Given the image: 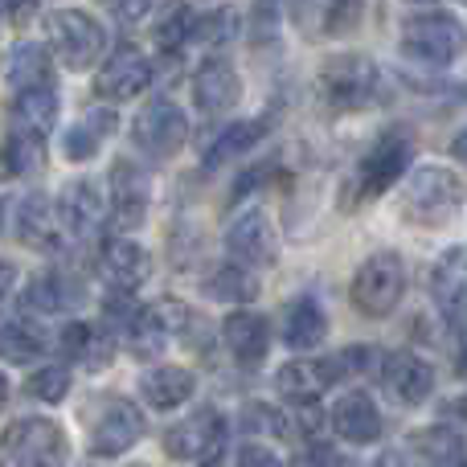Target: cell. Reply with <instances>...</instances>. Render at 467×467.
<instances>
[{
    "instance_id": "1",
    "label": "cell",
    "mask_w": 467,
    "mask_h": 467,
    "mask_svg": "<svg viewBox=\"0 0 467 467\" xmlns=\"http://www.w3.org/2000/svg\"><path fill=\"white\" fill-rule=\"evenodd\" d=\"M463 202V181L451 169L422 164L402 185V213L414 226H443Z\"/></svg>"
},
{
    "instance_id": "2",
    "label": "cell",
    "mask_w": 467,
    "mask_h": 467,
    "mask_svg": "<svg viewBox=\"0 0 467 467\" xmlns=\"http://www.w3.org/2000/svg\"><path fill=\"white\" fill-rule=\"evenodd\" d=\"M410 156H414V140L410 131L394 128L386 131V136L378 140V144L365 152V161L357 164V172L348 177V189H345V205L353 202H369V197L386 193L394 181L406 177V169H410Z\"/></svg>"
},
{
    "instance_id": "3",
    "label": "cell",
    "mask_w": 467,
    "mask_h": 467,
    "mask_svg": "<svg viewBox=\"0 0 467 467\" xmlns=\"http://www.w3.org/2000/svg\"><path fill=\"white\" fill-rule=\"evenodd\" d=\"M70 443L54 419H16L0 435V467H66Z\"/></svg>"
},
{
    "instance_id": "4",
    "label": "cell",
    "mask_w": 467,
    "mask_h": 467,
    "mask_svg": "<svg viewBox=\"0 0 467 467\" xmlns=\"http://www.w3.org/2000/svg\"><path fill=\"white\" fill-rule=\"evenodd\" d=\"M320 95L332 111H365L381 99V70L361 54H340L324 66Z\"/></svg>"
},
{
    "instance_id": "5",
    "label": "cell",
    "mask_w": 467,
    "mask_h": 467,
    "mask_svg": "<svg viewBox=\"0 0 467 467\" xmlns=\"http://www.w3.org/2000/svg\"><path fill=\"white\" fill-rule=\"evenodd\" d=\"M402 291H406V266L394 250L369 254L353 275V304L369 320H381V316L394 312Z\"/></svg>"
},
{
    "instance_id": "6",
    "label": "cell",
    "mask_w": 467,
    "mask_h": 467,
    "mask_svg": "<svg viewBox=\"0 0 467 467\" xmlns=\"http://www.w3.org/2000/svg\"><path fill=\"white\" fill-rule=\"evenodd\" d=\"M46 37L54 57L66 66V70H87L103 57L107 49V33L95 16L78 13V8H57L46 21Z\"/></svg>"
},
{
    "instance_id": "7",
    "label": "cell",
    "mask_w": 467,
    "mask_h": 467,
    "mask_svg": "<svg viewBox=\"0 0 467 467\" xmlns=\"http://www.w3.org/2000/svg\"><path fill=\"white\" fill-rule=\"evenodd\" d=\"M402 49L422 66H451L463 54V25L451 13H419L402 25Z\"/></svg>"
},
{
    "instance_id": "8",
    "label": "cell",
    "mask_w": 467,
    "mask_h": 467,
    "mask_svg": "<svg viewBox=\"0 0 467 467\" xmlns=\"http://www.w3.org/2000/svg\"><path fill=\"white\" fill-rule=\"evenodd\" d=\"M144 439V414H140L136 402L128 398H103L99 414L90 419V455L99 460H111V455H123Z\"/></svg>"
},
{
    "instance_id": "9",
    "label": "cell",
    "mask_w": 467,
    "mask_h": 467,
    "mask_svg": "<svg viewBox=\"0 0 467 467\" xmlns=\"http://www.w3.org/2000/svg\"><path fill=\"white\" fill-rule=\"evenodd\" d=\"M222 447H226V419L218 410H197L185 422L169 427L164 435V451L181 463H218Z\"/></svg>"
},
{
    "instance_id": "10",
    "label": "cell",
    "mask_w": 467,
    "mask_h": 467,
    "mask_svg": "<svg viewBox=\"0 0 467 467\" xmlns=\"http://www.w3.org/2000/svg\"><path fill=\"white\" fill-rule=\"evenodd\" d=\"M148 87H152V62L144 57V49L128 46V41H123L119 49H111L107 62L99 66V74H95V95L111 99V103L140 99Z\"/></svg>"
},
{
    "instance_id": "11",
    "label": "cell",
    "mask_w": 467,
    "mask_h": 467,
    "mask_svg": "<svg viewBox=\"0 0 467 467\" xmlns=\"http://www.w3.org/2000/svg\"><path fill=\"white\" fill-rule=\"evenodd\" d=\"M185 136H189V115L181 111L172 99H152V103L136 115V123H131V140H136L148 156H156V161L177 152V148L185 144Z\"/></svg>"
},
{
    "instance_id": "12",
    "label": "cell",
    "mask_w": 467,
    "mask_h": 467,
    "mask_svg": "<svg viewBox=\"0 0 467 467\" xmlns=\"http://www.w3.org/2000/svg\"><path fill=\"white\" fill-rule=\"evenodd\" d=\"M226 250L234 263L242 266H271L279 254V242H275V226L263 210H246L230 222L226 230Z\"/></svg>"
},
{
    "instance_id": "13",
    "label": "cell",
    "mask_w": 467,
    "mask_h": 467,
    "mask_svg": "<svg viewBox=\"0 0 467 467\" xmlns=\"http://www.w3.org/2000/svg\"><path fill=\"white\" fill-rule=\"evenodd\" d=\"M340 369H345V357H328V361H287L279 373H275V389H279L287 402H320V394L328 386H337Z\"/></svg>"
},
{
    "instance_id": "14",
    "label": "cell",
    "mask_w": 467,
    "mask_h": 467,
    "mask_svg": "<svg viewBox=\"0 0 467 467\" xmlns=\"http://www.w3.org/2000/svg\"><path fill=\"white\" fill-rule=\"evenodd\" d=\"M148 202H152V185H148V177L140 172V164L115 161V169H111V210H107V218H111L119 230H136L148 213Z\"/></svg>"
},
{
    "instance_id": "15",
    "label": "cell",
    "mask_w": 467,
    "mask_h": 467,
    "mask_svg": "<svg viewBox=\"0 0 467 467\" xmlns=\"http://www.w3.org/2000/svg\"><path fill=\"white\" fill-rule=\"evenodd\" d=\"M99 271L115 291H136L152 275V258L131 238H107L103 250H99Z\"/></svg>"
},
{
    "instance_id": "16",
    "label": "cell",
    "mask_w": 467,
    "mask_h": 467,
    "mask_svg": "<svg viewBox=\"0 0 467 467\" xmlns=\"http://www.w3.org/2000/svg\"><path fill=\"white\" fill-rule=\"evenodd\" d=\"M57 213H62V226L74 238H90L107 222V202L95 181H70L62 189V197H57Z\"/></svg>"
},
{
    "instance_id": "17",
    "label": "cell",
    "mask_w": 467,
    "mask_h": 467,
    "mask_svg": "<svg viewBox=\"0 0 467 467\" xmlns=\"http://www.w3.org/2000/svg\"><path fill=\"white\" fill-rule=\"evenodd\" d=\"M242 95L238 70L226 62V57H210L202 70L193 74V103L202 107L205 115H226Z\"/></svg>"
},
{
    "instance_id": "18",
    "label": "cell",
    "mask_w": 467,
    "mask_h": 467,
    "mask_svg": "<svg viewBox=\"0 0 467 467\" xmlns=\"http://www.w3.org/2000/svg\"><path fill=\"white\" fill-rule=\"evenodd\" d=\"M332 431H337L345 443H373L381 435V410L373 406V398L365 389H348L328 414Z\"/></svg>"
},
{
    "instance_id": "19",
    "label": "cell",
    "mask_w": 467,
    "mask_h": 467,
    "mask_svg": "<svg viewBox=\"0 0 467 467\" xmlns=\"http://www.w3.org/2000/svg\"><path fill=\"white\" fill-rule=\"evenodd\" d=\"M381 381H386V389L398 398V402L419 406V402H427L431 389H435V369L414 353H394V357H386Z\"/></svg>"
},
{
    "instance_id": "20",
    "label": "cell",
    "mask_w": 467,
    "mask_h": 467,
    "mask_svg": "<svg viewBox=\"0 0 467 467\" xmlns=\"http://www.w3.org/2000/svg\"><path fill=\"white\" fill-rule=\"evenodd\" d=\"M57 222H62L57 205L46 193H29L21 202V210H16V238L33 250H57V242H62Z\"/></svg>"
},
{
    "instance_id": "21",
    "label": "cell",
    "mask_w": 467,
    "mask_h": 467,
    "mask_svg": "<svg viewBox=\"0 0 467 467\" xmlns=\"http://www.w3.org/2000/svg\"><path fill=\"white\" fill-rule=\"evenodd\" d=\"M222 340L234 353L238 365H258L266 357V345H271V328H266V316L258 312H234L222 324Z\"/></svg>"
},
{
    "instance_id": "22",
    "label": "cell",
    "mask_w": 467,
    "mask_h": 467,
    "mask_svg": "<svg viewBox=\"0 0 467 467\" xmlns=\"http://www.w3.org/2000/svg\"><path fill=\"white\" fill-rule=\"evenodd\" d=\"M193 389L197 378L189 369H177V365H161V369L144 373V381H140V394L148 398L152 410H177L193 398Z\"/></svg>"
},
{
    "instance_id": "23",
    "label": "cell",
    "mask_w": 467,
    "mask_h": 467,
    "mask_svg": "<svg viewBox=\"0 0 467 467\" xmlns=\"http://www.w3.org/2000/svg\"><path fill=\"white\" fill-rule=\"evenodd\" d=\"M324 337H328V316H324V307L316 304V299H296V304L287 307V316H283V340H287L296 353H307V348L324 345Z\"/></svg>"
},
{
    "instance_id": "24",
    "label": "cell",
    "mask_w": 467,
    "mask_h": 467,
    "mask_svg": "<svg viewBox=\"0 0 467 467\" xmlns=\"http://www.w3.org/2000/svg\"><path fill=\"white\" fill-rule=\"evenodd\" d=\"M57 348H62V353L70 357V361L87 365V369H99V365L111 361V340H107L99 328L82 324V320L66 324V328L57 332Z\"/></svg>"
},
{
    "instance_id": "25",
    "label": "cell",
    "mask_w": 467,
    "mask_h": 467,
    "mask_svg": "<svg viewBox=\"0 0 467 467\" xmlns=\"http://www.w3.org/2000/svg\"><path fill=\"white\" fill-rule=\"evenodd\" d=\"M5 78L13 82L16 90H29V87H46L49 82V54L33 41H16L5 57Z\"/></svg>"
},
{
    "instance_id": "26",
    "label": "cell",
    "mask_w": 467,
    "mask_h": 467,
    "mask_svg": "<svg viewBox=\"0 0 467 467\" xmlns=\"http://www.w3.org/2000/svg\"><path fill=\"white\" fill-rule=\"evenodd\" d=\"M46 332L33 320H13L0 328V357L8 365H33L41 353H46Z\"/></svg>"
},
{
    "instance_id": "27",
    "label": "cell",
    "mask_w": 467,
    "mask_h": 467,
    "mask_svg": "<svg viewBox=\"0 0 467 467\" xmlns=\"http://www.w3.org/2000/svg\"><path fill=\"white\" fill-rule=\"evenodd\" d=\"M266 131H271V123H266V119H242V123H230V128L210 144V152H205V164L213 169V164H226V161H234V156L250 152V148H258V140H263Z\"/></svg>"
},
{
    "instance_id": "28",
    "label": "cell",
    "mask_w": 467,
    "mask_h": 467,
    "mask_svg": "<svg viewBox=\"0 0 467 467\" xmlns=\"http://www.w3.org/2000/svg\"><path fill=\"white\" fill-rule=\"evenodd\" d=\"M414 455H419L422 467H455L463 455V439L455 435L451 427H427L410 439Z\"/></svg>"
},
{
    "instance_id": "29",
    "label": "cell",
    "mask_w": 467,
    "mask_h": 467,
    "mask_svg": "<svg viewBox=\"0 0 467 467\" xmlns=\"http://www.w3.org/2000/svg\"><path fill=\"white\" fill-rule=\"evenodd\" d=\"M205 296L218 299V304H250V299L258 296V279L250 275V266H242V263L218 266V271L205 279Z\"/></svg>"
},
{
    "instance_id": "30",
    "label": "cell",
    "mask_w": 467,
    "mask_h": 467,
    "mask_svg": "<svg viewBox=\"0 0 467 467\" xmlns=\"http://www.w3.org/2000/svg\"><path fill=\"white\" fill-rule=\"evenodd\" d=\"M13 111H16V123H25V128H33V131H41V136H46V131L54 128V119H57V90L49 87V82H46V87L16 90Z\"/></svg>"
},
{
    "instance_id": "31",
    "label": "cell",
    "mask_w": 467,
    "mask_h": 467,
    "mask_svg": "<svg viewBox=\"0 0 467 467\" xmlns=\"http://www.w3.org/2000/svg\"><path fill=\"white\" fill-rule=\"evenodd\" d=\"M111 128H115V119L107 111H90L87 119H78L70 131H66V156L70 161H90V156L103 148V140L111 136Z\"/></svg>"
},
{
    "instance_id": "32",
    "label": "cell",
    "mask_w": 467,
    "mask_h": 467,
    "mask_svg": "<svg viewBox=\"0 0 467 467\" xmlns=\"http://www.w3.org/2000/svg\"><path fill=\"white\" fill-rule=\"evenodd\" d=\"M46 164V136L25 123H13V136H8V172L13 177H29V172H41Z\"/></svg>"
},
{
    "instance_id": "33",
    "label": "cell",
    "mask_w": 467,
    "mask_h": 467,
    "mask_svg": "<svg viewBox=\"0 0 467 467\" xmlns=\"http://www.w3.org/2000/svg\"><path fill=\"white\" fill-rule=\"evenodd\" d=\"M29 307H46V312H66V307L78 299V291H74V283H70V275H62V271H46V275H37L33 279V287H29Z\"/></svg>"
},
{
    "instance_id": "34",
    "label": "cell",
    "mask_w": 467,
    "mask_h": 467,
    "mask_svg": "<svg viewBox=\"0 0 467 467\" xmlns=\"http://www.w3.org/2000/svg\"><path fill=\"white\" fill-rule=\"evenodd\" d=\"M197 16H202V13H193L189 5H172L169 13L152 25L156 46H161V49H185V41L197 37Z\"/></svg>"
},
{
    "instance_id": "35",
    "label": "cell",
    "mask_w": 467,
    "mask_h": 467,
    "mask_svg": "<svg viewBox=\"0 0 467 467\" xmlns=\"http://www.w3.org/2000/svg\"><path fill=\"white\" fill-rule=\"evenodd\" d=\"M29 394L49 406L62 402V398L70 394V369H66V365H46V369H37L29 378Z\"/></svg>"
},
{
    "instance_id": "36",
    "label": "cell",
    "mask_w": 467,
    "mask_h": 467,
    "mask_svg": "<svg viewBox=\"0 0 467 467\" xmlns=\"http://www.w3.org/2000/svg\"><path fill=\"white\" fill-rule=\"evenodd\" d=\"M238 33V13L234 8H222V13H202L197 16V37L193 41H205V46H222Z\"/></svg>"
},
{
    "instance_id": "37",
    "label": "cell",
    "mask_w": 467,
    "mask_h": 467,
    "mask_svg": "<svg viewBox=\"0 0 467 467\" xmlns=\"http://www.w3.org/2000/svg\"><path fill=\"white\" fill-rule=\"evenodd\" d=\"M283 5H287V0H258V5H254V16H250V33H254L258 41H271L275 33H279V25H283Z\"/></svg>"
},
{
    "instance_id": "38",
    "label": "cell",
    "mask_w": 467,
    "mask_h": 467,
    "mask_svg": "<svg viewBox=\"0 0 467 467\" xmlns=\"http://www.w3.org/2000/svg\"><path fill=\"white\" fill-rule=\"evenodd\" d=\"M291 467H348V463H345V455H340L337 447H328V443L316 439L312 447H304V451L296 455V463Z\"/></svg>"
},
{
    "instance_id": "39",
    "label": "cell",
    "mask_w": 467,
    "mask_h": 467,
    "mask_svg": "<svg viewBox=\"0 0 467 467\" xmlns=\"http://www.w3.org/2000/svg\"><path fill=\"white\" fill-rule=\"evenodd\" d=\"M361 16V0H328V33H345Z\"/></svg>"
},
{
    "instance_id": "40",
    "label": "cell",
    "mask_w": 467,
    "mask_h": 467,
    "mask_svg": "<svg viewBox=\"0 0 467 467\" xmlns=\"http://www.w3.org/2000/svg\"><path fill=\"white\" fill-rule=\"evenodd\" d=\"M234 467H287L279 460V455L271 451V447H263V443H246L238 451V460H234Z\"/></svg>"
},
{
    "instance_id": "41",
    "label": "cell",
    "mask_w": 467,
    "mask_h": 467,
    "mask_svg": "<svg viewBox=\"0 0 467 467\" xmlns=\"http://www.w3.org/2000/svg\"><path fill=\"white\" fill-rule=\"evenodd\" d=\"M156 0H107V8H111L115 16H123V21H140V16L152 13Z\"/></svg>"
},
{
    "instance_id": "42",
    "label": "cell",
    "mask_w": 467,
    "mask_h": 467,
    "mask_svg": "<svg viewBox=\"0 0 467 467\" xmlns=\"http://www.w3.org/2000/svg\"><path fill=\"white\" fill-rule=\"evenodd\" d=\"M37 5H41V0H5L8 16H13V21H16V25L33 21V13H37Z\"/></svg>"
},
{
    "instance_id": "43",
    "label": "cell",
    "mask_w": 467,
    "mask_h": 467,
    "mask_svg": "<svg viewBox=\"0 0 467 467\" xmlns=\"http://www.w3.org/2000/svg\"><path fill=\"white\" fill-rule=\"evenodd\" d=\"M13 287H16V266L8 263V258H0V299H5Z\"/></svg>"
},
{
    "instance_id": "44",
    "label": "cell",
    "mask_w": 467,
    "mask_h": 467,
    "mask_svg": "<svg viewBox=\"0 0 467 467\" xmlns=\"http://www.w3.org/2000/svg\"><path fill=\"white\" fill-rule=\"evenodd\" d=\"M8 136H13V128L0 123V177H13V172H8Z\"/></svg>"
},
{
    "instance_id": "45",
    "label": "cell",
    "mask_w": 467,
    "mask_h": 467,
    "mask_svg": "<svg viewBox=\"0 0 467 467\" xmlns=\"http://www.w3.org/2000/svg\"><path fill=\"white\" fill-rule=\"evenodd\" d=\"M451 156H455V161H460V164H467V128H463L460 136L451 140Z\"/></svg>"
},
{
    "instance_id": "46",
    "label": "cell",
    "mask_w": 467,
    "mask_h": 467,
    "mask_svg": "<svg viewBox=\"0 0 467 467\" xmlns=\"http://www.w3.org/2000/svg\"><path fill=\"white\" fill-rule=\"evenodd\" d=\"M451 410H455V414H460V419L467 422V394H463V398H455V406H451Z\"/></svg>"
},
{
    "instance_id": "47",
    "label": "cell",
    "mask_w": 467,
    "mask_h": 467,
    "mask_svg": "<svg viewBox=\"0 0 467 467\" xmlns=\"http://www.w3.org/2000/svg\"><path fill=\"white\" fill-rule=\"evenodd\" d=\"M5 402H8V378L0 373V410H5Z\"/></svg>"
},
{
    "instance_id": "48",
    "label": "cell",
    "mask_w": 467,
    "mask_h": 467,
    "mask_svg": "<svg viewBox=\"0 0 467 467\" xmlns=\"http://www.w3.org/2000/svg\"><path fill=\"white\" fill-rule=\"evenodd\" d=\"M0 226H5V205H0Z\"/></svg>"
},
{
    "instance_id": "49",
    "label": "cell",
    "mask_w": 467,
    "mask_h": 467,
    "mask_svg": "<svg viewBox=\"0 0 467 467\" xmlns=\"http://www.w3.org/2000/svg\"><path fill=\"white\" fill-rule=\"evenodd\" d=\"M414 5H431V0H414Z\"/></svg>"
},
{
    "instance_id": "50",
    "label": "cell",
    "mask_w": 467,
    "mask_h": 467,
    "mask_svg": "<svg viewBox=\"0 0 467 467\" xmlns=\"http://www.w3.org/2000/svg\"><path fill=\"white\" fill-rule=\"evenodd\" d=\"M202 467H222V463H202Z\"/></svg>"
},
{
    "instance_id": "51",
    "label": "cell",
    "mask_w": 467,
    "mask_h": 467,
    "mask_svg": "<svg viewBox=\"0 0 467 467\" xmlns=\"http://www.w3.org/2000/svg\"><path fill=\"white\" fill-rule=\"evenodd\" d=\"M131 467H144V463H131Z\"/></svg>"
}]
</instances>
